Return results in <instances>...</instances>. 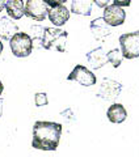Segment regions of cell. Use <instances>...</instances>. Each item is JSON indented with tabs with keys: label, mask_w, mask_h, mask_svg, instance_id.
<instances>
[{
	"label": "cell",
	"mask_w": 139,
	"mask_h": 157,
	"mask_svg": "<svg viewBox=\"0 0 139 157\" xmlns=\"http://www.w3.org/2000/svg\"><path fill=\"white\" fill-rule=\"evenodd\" d=\"M4 8H6V0H0V12L4 11Z\"/></svg>",
	"instance_id": "obj_22"
},
{
	"label": "cell",
	"mask_w": 139,
	"mask_h": 157,
	"mask_svg": "<svg viewBox=\"0 0 139 157\" xmlns=\"http://www.w3.org/2000/svg\"><path fill=\"white\" fill-rule=\"evenodd\" d=\"M113 3L120 7H129L131 4V0H113Z\"/></svg>",
	"instance_id": "obj_21"
},
{
	"label": "cell",
	"mask_w": 139,
	"mask_h": 157,
	"mask_svg": "<svg viewBox=\"0 0 139 157\" xmlns=\"http://www.w3.org/2000/svg\"><path fill=\"white\" fill-rule=\"evenodd\" d=\"M34 104H36L37 107H41V106H46L49 104V98L46 93H36L34 94Z\"/></svg>",
	"instance_id": "obj_18"
},
{
	"label": "cell",
	"mask_w": 139,
	"mask_h": 157,
	"mask_svg": "<svg viewBox=\"0 0 139 157\" xmlns=\"http://www.w3.org/2000/svg\"><path fill=\"white\" fill-rule=\"evenodd\" d=\"M106 58H108V63H112V66L114 68H118L122 63L123 55L120 48H113V50L106 52Z\"/></svg>",
	"instance_id": "obj_16"
},
{
	"label": "cell",
	"mask_w": 139,
	"mask_h": 157,
	"mask_svg": "<svg viewBox=\"0 0 139 157\" xmlns=\"http://www.w3.org/2000/svg\"><path fill=\"white\" fill-rule=\"evenodd\" d=\"M43 2L46 3L49 7H57V6H61V4H64L67 0H43Z\"/></svg>",
	"instance_id": "obj_19"
},
{
	"label": "cell",
	"mask_w": 139,
	"mask_h": 157,
	"mask_svg": "<svg viewBox=\"0 0 139 157\" xmlns=\"http://www.w3.org/2000/svg\"><path fill=\"white\" fill-rule=\"evenodd\" d=\"M8 17L12 20H20L25 16V3L24 0H6V8Z\"/></svg>",
	"instance_id": "obj_11"
},
{
	"label": "cell",
	"mask_w": 139,
	"mask_h": 157,
	"mask_svg": "<svg viewBox=\"0 0 139 157\" xmlns=\"http://www.w3.org/2000/svg\"><path fill=\"white\" fill-rule=\"evenodd\" d=\"M11 51L17 58H26L33 51V39L28 33L17 32L14 36L9 39Z\"/></svg>",
	"instance_id": "obj_3"
},
{
	"label": "cell",
	"mask_w": 139,
	"mask_h": 157,
	"mask_svg": "<svg viewBox=\"0 0 139 157\" xmlns=\"http://www.w3.org/2000/svg\"><path fill=\"white\" fill-rule=\"evenodd\" d=\"M3 90H4V85H3V82H2V80H0V96H2V93H3Z\"/></svg>",
	"instance_id": "obj_24"
},
{
	"label": "cell",
	"mask_w": 139,
	"mask_h": 157,
	"mask_svg": "<svg viewBox=\"0 0 139 157\" xmlns=\"http://www.w3.org/2000/svg\"><path fill=\"white\" fill-rule=\"evenodd\" d=\"M70 13H71L70 9L67 7H64V4H61V6L49 8L47 17L55 26L61 28L70 20Z\"/></svg>",
	"instance_id": "obj_9"
},
{
	"label": "cell",
	"mask_w": 139,
	"mask_h": 157,
	"mask_svg": "<svg viewBox=\"0 0 139 157\" xmlns=\"http://www.w3.org/2000/svg\"><path fill=\"white\" fill-rule=\"evenodd\" d=\"M102 18L109 26H120L125 22L126 20V12L123 11V7H120L117 4H108L104 8Z\"/></svg>",
	"instance_id": "obj_7"
},
{
	"label": "cell",
	"mask_w": 139,
	"mask_h": 157,
	"mask_svg": "<svg viewBox=\"0 0 139 157\" xmlns=\"http://www.w3.org/2000/svg\"><path fill=\"white\" fill-rule=\"evenodd\" d=\"M68 33L57 28H45L43 37L41 39V46L45 50H57L58 52L66 51V42H67Z\"/></svg>",
	"instance_id": "obj_2"
},
{
	"label": "cell",
	"mask_w": 139,
	"mask_h": 157,
	"mask_svg": "<svg viewBox=\"0 0 139 157\" xmlns=\"http://www.w3.org/2000/svg\"><path fill=\"white\" fill-rule=\"evenodd\" d=\"M3 48H4V46H3V42H2V39H0V55H2V52H3Z\"/></svg>",
	"instance_id": "obj_25"
},
{
	"label": "cell",
	"mask_w": 139,
	"mask_h": 157,
	"mask_svg": "<svg viewBox=\"0 0 139 157\" xmlns=\"http://www.w3.org/2000/svg\"><path fill=\"white\" fill-rule=\"evenodd\" d=\"M93 8V0H72L71 11L75 14H81V16H91Z\"/></svg>",
	"instance_id": "obj_15"
},
{
	"label": "cell",
	"mask_w": 139,
	"mask_h": 157,
	"mask_svg": "<svg viewBox=\"0 0 139 157\" xmlns=\"http://www.w3.org/2000/svg\"><path fill=\"white\" fill-rule=\"evenodd\" d=\"M43 30H45V26H41V25H32L30 26V33H29V36H30V38L33 39V41H39L41 42V39L43 37Z\"/></svg>",
	"instance_id": "obj_17"
},
{
	"label": "cell",
	"mask_w": 139,
	"mask_h": 157,
	"mask_svg": "<svg viewBox=\"0 0 139 157\" xmlns=\"http://www.w3.org/2000/svg\"><path fill=\"white\" fill-rule=\"evenodd\" d=\"M112 26H109L108 24L104 21V18H96L89 24V29L93 34V37L96 39H104L112 33Z\"/></svg>",
	"instance_id": "obj_14"
},
{
	"label": "cell",
	"mask_w": 139,
	"mask_h": 157,
	"mask_svg": "<svg viewBox=\"0 0 139 157\" xmlns=\"http://www.w3.org/2000/svg\"><path fill=\"white\" fill-rule=\"evenodd\" d=\"M62 136V124L57 122L37 121L33 126L32 147L41 151H55Z\"/></svg>",
	"instance_id": "obj_1"
},
{
	"label": "cell",
	"mask_w": 139,
	"mask_h": 157,
	"mask_svg": "<svg viewBox=\"0 0 139 157\" xmlns=\"http://www.w3.org/2000/svg\"><path fill=\"white\" fill-rule=\"evenodd\" d=\"M18 32L17 24L12 21L11 17H2L0 18V39L9 41L14 34Z\"/></svg>",
	"instance_id": "obj_12"
},
{
	"label": "cell",
	"mask_w": 139,
	"mask_h": 157,
	"mask_svg": "<svg viewBox=\"0 0 139 157\" xmlns=\"http://www.w3.org/2000/svg\"><path fill=\"white\" fill-rule=\"evenodd\" d=\"M3 102H4V100L0 97V117L3 115Z\"/></svg>",
	"instance_id": "obj_23"
},
{
	"label": "cell",
	"mask_w": 139,
	"mask_h": 157,
	"mask_svg": "<svg viewBox=\"0 0 139 157\" xmlns=\"http://www.w3.org/2000/svg\"><path fill=\"white\" fill-rule=\"evenodd\" d=\"M112 0H93V3L96 4L97 7H100V8H105L108 4H110Z\"/></svg>",
	"instance_id": "obj_20"
},
{
	"label": "cell",
	"mask_w": 139,
	"mask_h": 157,
	"mask_svg": "<svg viewBox=\"0 0 139 157\" xmlns=\"http://www.w3.org/2000/svg\"><path fill=\"white\" fill-rule=\"evenodd\" d=\"M87 60L93 70H100L101 67H104L108 63L106 52H104L102 47H97L95 50L87 52Z\"/></svg>",
	"instance_id": "obj_10"
},
{
	"label": "cell",
	"mask_w": 139,
	"mask_h": 157,
	"mask_svg": "<svg viewBox=\"0 0 139 157\" xmlns=\"http://www.w3.org/2000/svg\"><path fill=\"white\" fill-rule=\"evenodd\" d=\"M49 6L43 0H26L25 16L33 18L34 21H43L47 17Z\"/></svg>",
	"instance_id": "obj_8"
},
{
	"label": "cell",
	"mask_w": 139,
	"mask_h": 157,
	"mask_svg": "<svg viewBox=\"0 0 139 157\" xmlns=\"http://www.w3.org/2000/svg\"><path fill=\"white\" fill-rule=\"evenodd\" d=\"M120 46L123 58H139V30L120 36Z\"/></svg>",
	"instance_id": "obj_4"
},
{
	"label": "cell",
	"mask_w": 139,
	"mask_h": 157,
	"mask_svg": "<svg viewBox=\"0 0 139 157\" xmlns=\"http://www.w3.org/2000/svg\"><path fill=\"white\" fill-rule=\"evenodd\" d=\"M106 117L112 123L120 124V123H123V122L126 121L127 111L122 104H113V105L109 106V109L106 111Z\"/></svg>",
	"instance_id": "obj_13"
},
{
	"label": "cell",
	"mask_w": 139,
	"mask_h": 157,
	"mask_svg": "<svg viewBox=\"0 0 139 157\" xmlns=\"http://www.w3.org/2000/svg\"><path fill=\"white\" fill-rule=\"evenodd\" d=\"M122 90V84L118 82L116 80H112V78H102L100 86H98V90L96 93V96L98 98H102L105 101H114L117 100L120 93Z\"/></svg>",
	"instance_id": "obj_5"
},
{
	"label": "cell",
	"mask_w": 139,
	"mask_h": 157,
	"mask_svg": "<svg viewBox=\"0 0 139 157\" xmlns=\"http://www.w3.org/2000/svg\"><path fill=\"white\" fill-rule=\"evenodd\" d=\"M68 81H76L83 86H92L96 84V76L91 70H88L85 66L77 64L67 76Z\"/></svg>",
	"instance_id": "obj_6"
}]
</instances>
